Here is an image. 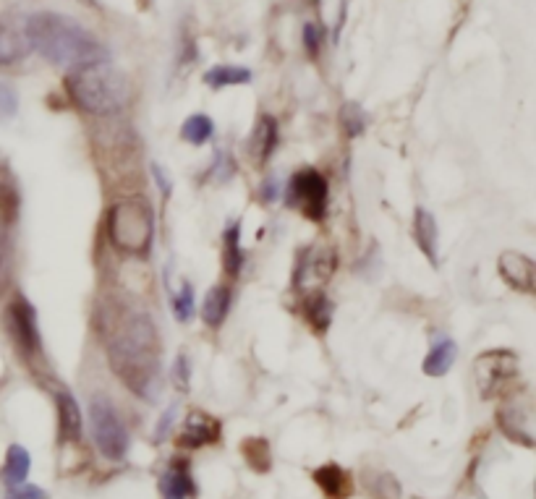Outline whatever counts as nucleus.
Masks as SVG:
<instances>
[{
	"instance_id": "1",
	"label": "nucleus",
	"mask_w": 536,
	"mask_h": 499,
	"mask_svg": "<svg viewBox=\"0 0 536 499\" xmlns=\"http://www.w3.org/2000/svg\"><path fill=\"white\" fill-rule=\"evenodd\" d=\"M108 358L134 395L155 400L163 377V343L144 311H129L108 338Z\"/></svg>"
},
{
	"instance_id": "2",
	"label": "nucleus",
	"mask_w": 536,
	"mask_h": 499,
	"mask_svg": "<svg viewBox=\"0 0 536 499\" xmlns=\"http://www.w3.org/2000/svg\"><path fill=\"white\" fill-rule=\"evenodd\" d=\"M27 34L32 50H37L45 61L55 66L79 68L87 63L110 61L108 48L95 34L66 14L40 11V14L27 16Z\"/></svg>"
},
{
	"instance_id": "3",
	"label": "nucleus",
	"mask_w": 536,
	"mask_h": 499,
	"mask_svg": "<svg viewBox=\"0 0 536 499\" xmlns=\"http://www.w3.org/2000/svg\"><path fill=\"white\" fill-rule=\"evenodd\" d=\"M71 100L92 115H113L129 102V81L110 61L87 63V66L71 68L66 79Z\"/></svg>"
},
{
	"instance_id": "4",
	"label": "nucleus",
	"mask_w": 536,
	"mask_h": 499,
	"mask_svg": "<svg viewBox=\"0 0 536 499\" xmlns=\"http://www.w3.org/2000/svg\"><path fill=\"white\" fill-rule=\"evenodd\" d=\"M110 241L123 254H147L155 238V215L144 199H121L108 217Z\"/></svg>"
},
{
	"instance_id": "5",
	"label": "nucleus",
	"mask_w": 536,
	"mask_h": 499,
	"mask_svg": "<svg viewBox=\"0 0 536 499\" xmlns=\"http://www.w3.org/2000/svg\"><path fill=\"white\" fill-rule=\"evenodd\" d=\"M89 421H92V437L97 450L108 460H123L129 452V432L121 421V413L105 395H95L89 400Z\"/></svg>"
},
{
	"instance_id": "6",
	"label": "nucleus",
	"mask_w": 536,
	"mask_h": 499,
	"mask_svg": "<svg viewBox=\"0 0 536 499\" xmlns=\"http://www.w3.org/2000/svg\"><path fill=\"white\" fill-rule=\"evenodd\" d=\"M288 204H293L301 215L319 223L327 212V181L322 173L306 168L299 170L288 183Z\"/></svg>"
},
{
	"instance_id": "7",
	"label": "nucleus",
	"mask_w": 536,
	"mask_h": 499,
	"mask_svg": "<svg viewBox=\"0 0 536 499\" xmlns=\"http://www.w3.org/2000/svg\"><path fill=\"white\" fill-rule=\"evenodd\" d=\"M8 332L11 340L16 343L21 353L27 358L40 356L42 340H40V327H37V311L32 309L27 298L16 296L8 306Z\"/></svg>"
},
{
	"instance_id": "8",
	"label": "nucleus",
	"mask_w": 536,
	"mask_h": 499,
	"mask_svg": "<svg viewBox=\"0 0 536 499\" xmlns=\"http://www.w3.org/2000/svg\"><path fill=\"white\" fill-rule=\"evenodd\" d=\"M32 42L27 34V16L19 8L0 14V66H14L29 58Z\"/></svg>"
},
{
	"instance_id": "9",
	"label": "nucleus",
	"mask_w": 536,
	"mask_h": 499,
	"mask_svg": "<svg viewBox=\"0 0 536 499\" xmlns=\"http://www.w3.org/2000/svg\"><path fill=\"white\" fill-rule=\"evenodd\" d=\"M516 371H518L516 356L505 351L482 353V356L476 358V364H474L476 382H479L482 395H492V390H497L500 382L516 377Z\"/></svg>"
},
{
	"instance_id": "10",
	"label": "nucleus",
	"mask_w": 536,
	"mask_h": 499,
	"mask_svg": "<svg viewBox=\"0 0 536 499\" xmlns=\"http://www.w3.org/2000/svg\"><path fill=\"white\" fill-rule=\"evenodd\" d=\"M500 275L510 288L521 290V293H534L536 285V264L521 251H503L497 259Z\"/></svg>"
},
{
	"instance_id": "11",
	"label": "nucleus",
	"mask_w": 536,
	"mask_h": 499,
	"mask_svg": "<svg viewBox=\"0 0 536 499\" xmlns=\"http://www.w3.org/2000/svg\"><path fill=\"white\" fill-rule=\"evenodd\" d=\"M220 439V421L207 416V413H189V419L181 426V445L184 447H204Z\"/></svg>"
},
{
	"instance_id": "12",
	"label": "nucleus",
	"mask_w": 536,
	"mask_h": 499,
	"mask_svg": "<svg viewBox=\"0 0 536 499\" xmlns=\"http://www.w3.org/2000/svg\"><path fill=\"white\" fill-rule=\"evenodd\" d=\"M58 403V434L61 442H79L82 439V411L76 405V398L68 390L55 392Z\"/></svg>"
},
{
	"instance_id": "13",
	"label": "nucleus",
	"mask_w": 536,
	"mask_h": 499,
	"mask_svg": "<svg viewBox=\"0 0 536 499\" xmlns=\"http://www.w3.org/2000/svg\"><path fill=\"white\" fill-rule=\"evenodd\" d=\"M314 481L322 492L330 499H348L353 494V484H351V473H346L335 463H327V466L317 468L314 471Z\"/></svg>"
},
{
	"instance_id": "14",
	"label": "nucleus",
	"mask_w": 536,
	"mask_h": 499,
	"mask_svg": "<svg viewBox=\"0 0 536 499\" xmlns=\"http://www.w3.org/2000/svg\"><path fill=\"white\" fill-rule=\"evenodd\" d=\"M11 228H14V212H11V204L0 196V288L6 285L8 275H11V264H14Z\"/></svg>"
},
{
	"instance_id": "15",
	"label": "nucleus",
	"mask_w": 536,
	"mask_h": 499,
	"mask_svg": "<svg viewBox=\"0 0 536 499\" xmlns=\"http://www.w3.org/2000/svg\"><path fill=\"white\" fill-rule=\"evenodd\" d=\"M163 494L168 499H189L197 494V486L191 479V471L186 463H176L173 468H168L163 476Z\"/></svg>"
},
{
	"instance_id": "16",
	"label": "nucleus",
	"mask_w": 536,
	"mask_h": 499,
	"mask_svg": "<svg viewBox=\"0 0 536 499\" xmlns=\"http://www.w3.org/2000/svg\"><path fill=\"white\" fill-rule=\"evenodd\" d=\"M414 238L416 243H419V249L424 251V257H427L432 264H437V220L429 215L424 207L416 210Z\"/></svg>"
},
{
	"instance_id": "17",
	"label": "nucleus",
	"mask_w": 536,
	"mask_h": 499,
	"mask_svg": "<svg viewBox=\"0 0 536 499\" xmlns=\"http://www.w3.org/2000/svg\"><path fill=\"white\" fill-rule=\"evenodd\" d=\"M455 353H458V345L453 340L442 338L432 345V351L424 358V374L427 377H445L450 371V366L455 364Z\"/></svg>"
},
{
	"instance_id": "18",
	"label": "nucleus",
	"mask_w": 536,
	"mask_h": 499,
	"mask_svg": "<svg viewBox=\"0 0 536 499\" xmlns=\"http://www.w3.org/2000/svg\"><path fill=\"white\" fill-rule=\"evenodd\" d=\"M29 468H32L29 452L21 445H11L6 455V466H3V484H6L8 489H11V486L24 484L29 476Z\"/></svg>"
},
{
	"instance_id": "19",
	"label": "nucleus",
	"mask_w": 536,
	"mask_h": 499,
	"mask_svg": "<svg viewBox=\"0 0 536 499\" xmlns=\"http://www.w3.org/2000/svg\"><path fill=\"white\" fill-rule=\"evenodd\" d=\"M228 309H231V290L218 285V288H212L210 293H207V298H204L202 319L207 322V327L215 330V327H220V324L225 322Z\"/></svg>"
},
{
	"instance_id": "20",
	"label": "nucleus",
	"mask_w": 536,
	"mask_h": 499,
	"mask_svg": "<svg viewBox=\"0 0 536 499\" xmlns=\"http://www.w3.org/2000/svg\"><path fill=\"white\" fill-rule=\"evenodd\" d=\"M249 81H252V71L244 66H215L204 74V84H210L212 89L241 87Z\"/></svg>"
},
{
	"instance_id": "21",
	"label": "nucleus",
	"mask_w": 536,
	"mask_h": 499,
	"mask_svg": "<svg viewBox=\"0 0 536 499\" xmlns=\"http://www.w3.org/2000/svg\"><path fill=\"white\" fill-rule=\"evenodd\" d=\"M252 147L259 162H265L267 157L275 152V147H278V123H275V118L265 115V118L259 121L257 131H254Z\"/></svg>"
},
{
	"instance_id": "22",
	"label": "nucleus",
	"mask_w": 536,
	"mask_h": 499,
	"mask_svg": "<svg viewBox=\"0 0 536 499\" xmlns=\"http://www.w3.org/2000/svg\"><path fill=\"white\" fill-rule=\"evenodd\" d=\"M212 134H215V123H212L210 115H189L184 121V126H181V136H184L189 144H207L212 139Z\"/></svg>"
},
{
	"instance_id": "23",
	"label": "nucleus",
	"mask_w": 536,
	"mask_h": 499,
	"mask_svg": "<svg viewBox=\"0 0 536 499\" xmlns=\"http://www.w3.org/2000/svg\"><path fill=\"white\" fill-rule=\"evenodd\" d=\"M223 243H225V267H228L231 275H238L241 264H244V251L238 246V225H231V228L225 230Z\"/></svg>"
},
{
	"instance_id": "24",
	"label": "nucleus",
	"mask_w": 536,
	"mask_h": 499,
	"mask_svg": "<svg viewBox=\"0 0 536 499\" xmlns=\"http://www.w3.org/2000/svg\"><path fill=\"white\" fill-rule=\"evenodd\" d=\"M244 450L246 460H249V466L257 468V471H267L270 468V447H267L265 439H249L246 445H241Z\"/></svg>"
},
{
	"instance_id": "25",
	"label": "nucleus",
	"mask_w": 536,
	"mask_h": 499,
	"mask_svg": "<svg viewBox=\"0 0 536 499\" xmlns=\"http://www.w3.org/2000/svg\"><path fill=\"white\" fill-rule=\"evenodd\" d=\"M340 121H343V129H346L348 136H359L367 126V115L356 102H346L343 110H340Z\"/></svg>"
},
{
	"instance_id": "26",
	"label": "nucleus",
	"mask_w": 536,
	"mask_h": 499,
	"mask_svg": "<svg viewBox=\"0 0 536 499\" xmlns=\"http://www.w3.org/2000/svg\"><path fill=\"white\" fill-rule=\"evenodd\" d=\"M173 311H176L178 322H189L194 317L197 306H194V290H191V285H184V288L178 290L176 298H173Z\"/></svg>"
},
{
	"instance_id": "27",
	"label": "nucleus",
	"mask_w": 536,
	"mask_h": 499,
	"mask_svg": "<svg viewBox=\"0 0 536 499\" xmlns=\"http://www.w3.org/2000/svg\"><path fill=\"white\" fill-rule=\"evenodd\" d=\"M16 110H19V95H16V89L6 81H0V121H8V118H14Z\"/></svg>"
},
{
	"instance_id": "28",
	"label": "nucleus",
	"mask_w": 536,
	"mask_h": 499,
	"mask_svg": "<svg viewBox=\"0 0 536 499\" xmlns=\"http://www.w3.org/2000/svg\"><path fill=\"white\" fill-rule=\"evenodd\" d=\"M309 322H312L319 332L330 324V301H327V298L319 296L309 304Z\"/></svg>"
},
{
	"instance_id": "29",
	"label": "nucleus",
	"mask_w": 536,
	"mask_h": 499,
	"mask_svg": "<svg viewBox=\"0 0 536 499\" xmlns=\"http://www.w3.org/2000/svg\"><path fill=\"white\" fill-rule=\"evenodd\" d=\"M189 374H191L189 358L178 356L176 366H173V385H176L181 392H189Z\"/></svg>"
},
{
	"instance_id": "30",
	"label": "nucleus",
	"mask_w": 536,
	"mask_h": 499,
	"mask_svg": "<svg viewBox=\"0 0 536 499\" xmlns=\"http://www.w3.org/2000/svg\"><path fill=\"white\" fill-rule=\"evenodd\" d=\"M319 45H322V32L317 24H304V50L309 58H317Z\"/></svg>"
},
{
	"instance_id": "31",
	"label": "nucleus",
	"mask_w": 536,
	"mask_h": 499,
	"mask_svg": "<svg viewBox=\"0 0 536 499\" xmlns=\"http://www.w3.org/2000/svg\"><path fill=\"white\" fill-rule=\"evenodd\" d=\"M6 499H48V494L42 492L40 486L19 484V486H11V489H8Z\"/></svg>"
},
{
	"instance_id": "32",
	"label": "nucleus",
	"mask_w": 536,
	"mask_h": 499,
	"mask_svg": "<svg viewBox=\"0 0 536 499\" xmlns=\"http://www.w3.org/2000/svg\"><path fill=\"white\" fill-rule=\"evenodd\" d=\"M173 413H176V408H170V411L163 416V424H157V432H155L157 439H163L165 434H168L170 426H173Z\"/></svg>"
},
{
	"instance_id": "33",
	"label": "nucleus",
	"mask_w": 536,
	"mask_h": 499,
	"mask_svg": "<svg viewBox=\"0 0 536 499\" xmlns=\"http://www.w3.org/2000/svg\"><path fill=\"white\" fill-rule=\"evenodd\" d=\"M314 3H317V0H314Z\"/></svg>"
}]
</instances>
